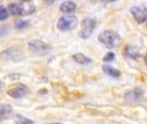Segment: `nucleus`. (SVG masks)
Masks as SVG:
<instances>
[{
	"label": "nucleus",
	"mask_w": 147,
	"mask_h": 124,
	"mask_svg": "<svg viewBox=\"0 0 147 124\" xmlns=\"http://www.w3.org/2000/svg\"><path fill=\"white\" fill-rule=\"evenodd\" d=\"M99 41L107 48L116 47L120 43V38L119 35L112 30H106L101 32L99 35Z\"/></svg>",
	"instance_id": "nucleus-1"
},
{
	"label": "nucleus",
	"mask_w": 147,
	"mask_h": 124,
	"mask_svg": "<svg viewBox=\"0 0 147 124\" xmlns=\"http://www.w3.org/2000/svg\"><path fill=\"white\" fill-rule=\"evenodd\" d=\"M78 24V19L75 16L62 17L57 23V28L61 31H68L76 29Z\"/></svg>",
	"instance_id": "nucleus-2"
},
{
	"label": "nucleus",
	"mask_w": 147,
	"mask_h": 124,
	"mask_svg": "<svg viewBox=\"0 0 147 124\" xmlns=\"http://www.w3.org/2000/svg\"><path fill=\"white\" fill-rule=\"evenodd\" d=\"M28 47H29V50L32 53L36 55H44L50 50V47L48 44L39 40L30 41L29 42Z\"/></svg>",
	"instance_id": "nucleus-3"
},
{
	"label": "nucleus",
	"mask_w": 147,
	"mask_h": 124,
	"mask_svg": "<svg viewBox=\"0 0 147 124\" xmlns=\"http://www.w3.org/2000/svg\"><path fill=\"white\" fill-rule=\"evenodd\" d=\"M125 99L131 105L140 104L144 99V91L141 88H134L125 93Z\"/></svg>",
	"instance_id": "nucleus-4"
},
{
	"label": "nucleus",
	"mask_w": 147,
	"mask_h": 124,
	"mask_svg": "<svg viewBox=\"0 0 147 124\" xmlns=\"http://www.w3.org/2000/svg\"><path fill=\"white\" fill-rule=\"evenodd\" d=\"M96 27V21L92 18H86L82 21V29L79 32V35L82 39L88 38L93 32L94 31Z\"/></svg>",
	"instance_id": "nucleus-5"
},
{
	"label": "nucleus",
	"mask_w": 147,
	"mask_h": 124,
	"mask_svg": "<svg viewBox=\"0 0 147 124\" xmlns=\"http://www.w3.org/2000/svg\"><path fill=\"white\" fill-rule=\"evenodd\" d=\"M130 12L134 17L138 23H144L147 20V10L143 6H132Z\"/></svg>",
	"instance_id": "nucleus-6"
},
{
	"label": "nucleus",
	"mask_w": 147,
	"mask_h": 124,
	"mask_svg": "<svg viewBox=\"0 0 147 124\" xmlns=\"http://www.w3.org/2000/svg\"><path fill=\"white\" fill-rule=\"evenodd\" d=\"M23 53L18 50V49H16V48H8L7 50L4 51L2 53H1V57L4 59H7V60H12V61H19L21 59H24V56H23Z\"/></svg>",
	"instance_id": "nucleus-7"
},
{
	"label": "nucleus",
	"mask_w": 147,
	"mask_h": 124,
	"mask_svg": "<svg viewBox=\"0 0 147 124\" xmlns=\"http://www.w3.org/2000/svg\"><path fill=\"white\" fill-rule=\"evenodd\" d=\"M28 92H29V88L26 85L20 84L18 85H16L14 88L9 90L7 93L11 97L18 99V98H22L23 97L27 95Z\"/></svg>",
	"instance_id": "nucleus-8"
},
{
	"label": "nucleus",
	"mask_w": 147,
	"mask_h": 124,
	"mask_svg": "<svg viewBox=\"0 0 147 124\" xmlns=\"http://www.w3.org/2000/svg\"><path fill=\"white\" fill-rule=\"evenodd\" d=\"M125 53L126 56H128L133 59H140V57H141L138 48L133 45H128L125 48Z\"/></svg>",
	"instance_id": "nucleus-9"
},
{
	"label": "nucleus",
	"mask_w": 147,
	"mask_h": 124,
	"mask_svg": "<svg viewBox=\"0 0 147 124\" xmlns=\"http://www.w3.org/2000/svg\"><path fill=\"white\" fill-rule=\"evenodd\" d=\"M76 9V5L73 1H66L62 3L60 6V11L66 14L73 13Z\"/></svg>",
	"instance_id": "nucleus-10"
},
{
	"label": "nucleus",
	"mask_w": 147,
	"mask_h": 124,
	"mask_svg": "<svg viewBox=\"0 0 147 124\" xmlns=\"http://www.w3.org/2000/svg\"><path fill=\"white\" fill-rule=\"evenodd\" d=\"M73 59L76 62H78L79 64H82V65H88L92 62V59L90 58L87 57L86 55H84L83 53H81L73 55Z\"/></svg>",
	"instance_id": "nucleus-11"
},
{
	"label": "nucleus",
	"mask_w": 147,
	"mask_h": 124,
	"mask_svg": "<svg viewBox=\"0 0 147 124\" xmlns=\"http://www.w3.org/2000/svg\"><path fill=\"white\" fill-rule=\"evenodd\" d=\"M102 69H103V72L109 76H112L114 78H118L120 76V72L117 70L116 68H114L113 67H111L109 65H104L102 67Z\"/></svg>",
	"instance_id": "nucleus-12"
},
{
	"label": "nucleus",
	"mask_w": 147,
	"mask_h": 124,
	"mask_svg": "<svg viewBox=\"0 0 147 124\" xmlns=\"http://www.w3.org/2000/svg\"><path fill=\"white\" fill-rule=\"evenodd\" d=\"M12 108L8 104H0V121L10 115Z\"/></svg>",
	"instance_id": "nucleus-13"
},
{
	"label": "nucleus",
	"mask_w": 147,
	"mask_h": 124,
	"mask_svg": "<svg viewBox=\"0 0 147 124\" xmlns=\"http://www.w3.org/2000/svg\"><path fill=\"white\" fill-rule=\"evenodd\" d=\"M8 10L10 11V13L13 16H20V15H24V10L19 6L18 5L16 4H11L9 5L8 6Z\"/></svg>",
	"instance_id": "nucleus-14"
},
{
	"label": "nucleus",
	"mask_w": 147,
	"mask_h": 124,
	"mask_svg": "<svg viewBox=\"0 0 147 124\" xmlns=\"http://www.w3.org/2000/svg\"><path fill=\"white\" fill-rule=\"evenodd\" d=\"M14 121L18 124H31L33 123V121L25 118L24 116L21 115H14Z\"/></svg>",
	"instance_id": "nucleus-15"
},
{
	"label": "nucleus",
	"mask_w": 147,
	"mask_h": 124,
	"mask_svg": "<svg viewBox=\"0 0 147 124\" xmlns=\"http://www.w3.org/2000/svg\"><path fill=\"white\" fill-rule=\"evenodd\" d=\"M29 25V22L27 21H23V20H18L16 23H15V27L17 29H24L26 28L27 26Z\"/></svg>",
	"instance_id": "nucleus-16"
},
{
	"label": "nucleus",
	"mask_w": 147,
	"mask_h": 124,
	"mask_svg": "<svg viewBox=\"0 0 147 124\" xmlns=\"http://www.w3.org/2000/svg\"><path fill=\"white\" fill-rule=\"evenodd\" d=\"M114 59H115V54H114L113 53H112V52H108V53L105 55V57L103 58V60H104L105 62H111V61H113Z\"/></svg>",
	"instance_id": "nucleus-17"
},
{
	"label": "nucleus",
	"mask_w": 147,
	"mask_h": 124,
	"mask_svg": "<svg viewBox=\"0 0 147 124\" xmlns=\"http://www.w3.org/2000/svg\"><path fill=\"white\" fill-rule=\"evenodd\" d=\"M9 14L6 9L4 7H0V20H5L8 17Z\"/></svg>",
	"instance_id": "nucleus-18"
},
{
	"label": "nucleus",
	"mask_w": 147,
	"mask_h": 124,
	"mask_svg": "<svg viewBox=\"0 0 147 124\" xmlns=\"http://www.w3.org/2000/svg\"><path fill=\"white\" fill-rule=\"evenodd\" d=\"M44 1H45V3H47V4H52L54 1H55V0H44Z\"/></svg>",
	"instance_id": "nucleus-19"
},
{
	"label": "nucleus",
	"mask_w": 147,
	"mask_h": 124,
	"mask_svg": "<svg viewBox=\"0 0 147 124\" xmlns=\"http://www.w3.org/2000/svg\"><path fill=\"white\" fill-rule=\"evenodd\" d=\"M117 0H103V2H115Z\"/></svg>",
	"instance_id": "nucleus-20"
},
{
	"label": "nucleus",
	"mask_w": 147,
	"mask_h": 124,
	"mask_svg": "<svg viewBox=\"0 0 147 124\" xmlns=\"http://www.w3.org/2000/svg\"><path fill=\"white\" fill-rule=\"evenodd\" d=\"M144 61H145V65L147 66V54L145 55V58H144Z\"/></svg>",
	"instance_id": "nucleus-21"
},
{
	"label": "nucleus",
	"mask_w": 147,
	"mask_h": 124,
	"mask_svg": "<svg viewBox=\"0 0 147 124\" xmlns=\"http://www.w3.org/2000/svg\"><path fill=\"white\" fill-rule=\"evenodd\" d=\"M2 85H2V83L0 82V90H1V88H2Z\"/></svg>",
	"instance_id": "nucleus-22"
},
{
	"label": "nucleus",
	"mask_w": 147,
	"mask_h": 124,
	"mask_svg": "<svg viewBox=\"0 0 147 124\" xmlns=\"http://www.w3.org/2000/svg\"><path fill=\"white\" fill-rule=\"evenodd\" d=\"M22 1H24V2H29L30 0H22Z\"/></svg>",
	"instance_id": "nucleus-23"
},
{
	"label": "nucleus",
	"mask_w": 147,
	"mask_h": 124,
	"mask_svg": "<svg viewBox=\"0 0 147 124\" xmlns=\"http://www.w3.org/2000/svg\"><path fill=\"white\" fill-rule=\"evenodd\" d=\"M146 28H147V23H146Z\"/></svg>",
	"instance_id": "nucleus-24"
}]
</instances>
